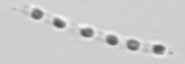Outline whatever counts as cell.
Here are the masks:
<instances>
[{
  "label": "cell",
  "instance_id": "obj_1",
  "mask_svg": "<svg viewBox=\"0 0 185 64\" xmlns=\"http://www.w3.org/2000/svg\"><path fill=\"white\" fill-rule=\"evenodd\" d=\"M127 47L131 51H137L140 47V43L138 41L130 39L127 42Z\"/></svg>",
  "mask_w": 185,
  "mask_h": 64
},
{
  "label": "cell",
  "instance_id": "obj_2",
  "mask_svg": "<svg viewBox=\"0 0 185 64\" xmlns=\"http://www.w3.org/2000/svg\"><path fill=\"white\" fill-rule=\"evenodd\" d=\"M80 35L84 38H91L94 35V30L91 28L87 27L80 29Z\"/></svg>",
  "mask_w": 185,
  "mask_h": 64
},
{
  "label": "cell",
  "instance_id": "obj_3",
  "mask_svg": "<svg viewBox=\"0 0 185 64\" xmlns=\"http://www.w3.org/2000/svg\"><path fill=\"white\" fill-rule=\"evenodd\" d=\"M106 41L108 44H109L110 45H112V46L116 45L119 43V39H118V37H116L115 35H108L106 37Z\"/></svg>",
  "mask_w": 185,
  "mask_h": 64
},
{
  "label": "cell",
  "instance_id": "obj_4",
  "mask_svg": "<svg viewBox=\"0 0 185 64\" xmlns=\"http://www.w3.org/2000/svg\"><path fill=\"white\" fill-rule=\"evenodd\" d=\"M153 52L158 55L163 54L166 51V47L162 45H155L152 48Z\"/></svg>",
  "mask_w": 185,
  "mask_h": 64
},
{
  "label": "cell",
  "instance_id": "obj_5",
  "mask_svg": "<svg viewBox=\"0 0 185 64\" xmlns=\"http://www.w3.org/2000/svg\"><path fill=\"white\" fill-rule=\"evenodd\" d=\"M44 16V13L39 9H35L32 11L31 13V17L37 20H41Z\"/></svg>",
  "mask_w": 185,
  "mask_h": 64
},
{
  "label": "cell",
  "instance_id": "obj_6",
  "mask_svg": "<svg viewBox=\"0 0 185 64\" xmlns=\"http://www.w3.org/2000/svg\"><path fill=\"white\" fill-rule=\"evenodd\" d=\"M53 25L57 28L63 29L66 27V24L65 21L62 20L59 18H56L53 20Z\"/></svg>",
  "mask_w": 185,
  "mask_h": 64
}]
</instances>
